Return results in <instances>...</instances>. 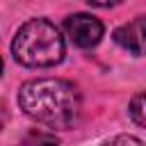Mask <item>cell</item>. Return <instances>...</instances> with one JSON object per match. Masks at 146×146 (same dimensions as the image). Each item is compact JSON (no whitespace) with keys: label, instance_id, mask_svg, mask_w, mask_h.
Here are the masks:
<instances>
[{"label":"cell","instance_id":"1","mask_svg":"<svg viewBox=\"0 0 146 146\" xmlns=\"http://www.w3.org/2000/svg\"><path fill=\"white\" fill-rule=\"evenodd\" d=\"M18 105L36 123L55 130H68L78 121L82 103L73 82L62 78H39L21 84Z\"/></svg>","mask_w":146,"mask_h":146},{"label":"cell","instance_id":"2","mask_svg":"<svg viewBox=\"0 0 146 146\" xmlns=\"http://www.w3.org/2000/svg\"><path fill=\"white\" fill-rule=\"evenodd\" d=\"M14 59L30 68H48L64 59L66 46L59 30L46 18H30L23 23L11 41Z\"/></svg>","mask_w":146,"mask_h":146},{"label":"cell","instance_id":"3","mask_svg":"<svg viewBox=\"0 0 146 146\" xmlns=\"http://www.w3.org/2000/svg\"><path fill=\"white\" fill-rule=\"evenodd\" d=\"M64 30L68 39L80 48H91L103 39V23L91 14H73L64 21Z\"/></svg>","mask_w":146,"mask_h":146},{"label":"cell","instance_id":"4","mask_svg":"<svg viewBox=\"0 0 146 146\" xmlns=\"http://www.w3.org/2000/svg\"><path fill=\"white\" fill-rule=\"evenodd\" d=\"M114 41L132 55H146V14L116 27Z\"/></svg>","mask_w":146,"mask_h":146},{"label":"cell","instance_id":"5","mask_svg":"<svg viewBox=\"0 0 146 146\" xmlns=\"http://www.w3.org/2000/svg\"><path fill=\"white\" fill-rule=\"evenodd\" d=\"M128 112H130V119H132L137 125L146 128V91L132 96V100H130V105H128Z\"/></svg>","mask_w":146,"mask_h":146},{"label":"cell","instance_id":"6","mask_svg":"<svg viewBox=\"0 0 146 146\" xmlns=\"http://www.w3.org/2000/svg\"><path fill=\"white\" fill-rule=\"evenodd\" d=\"M27 146H57V137L50 135V132H43V130H32L27 135Z\"/></svg>","mask_w":146,"mask_h":146},{"label":"cell","instance_id":"7","mask_svg":"<svg viewBox=\"0 0 146 146\" xmlns=\"http://www.w3.org/2000/svg\"><path fill=\"white\" fill-rule=\"evenodd\" d=\"M107 146H144L137 137H132V135H119V137H114Z\"/></svg>","mask_w":146,"mask_h":146},{"label":"cell","instance_id":"8","mask_svg":"<svg viewBox=\"0 0 146 146\" xmlns=\"http://www.w3.org/2000/svg\"><path fill=\"white\" fill-rule=\"evenodd\" d=\"M84 2H89L91 7H112V5H119L121 0H84Z\"/></svg>","mask_w":146,"mask_h":146},{"label":"cell","instance_id":"9","mask_svg":"<svg viewBox=\"0 0 146 146\" xmlns=\"http://www.w3.org/2000/svg\"><path fill=\"white\" fill-rule=\"evenodd\" d=\"M5 123H7V105L0 100V130L5 128Z\"/></svg>","mask_w":146,"mask_h":146},{"label":"cell","instance_id":"10","mask_svg":"<svg viewBox=\"0 0 146 146\" xmlns=\"http://www.w3.org/2000/svg\"><path fill=\"white\" fill-rule=\"evenodd\" d=\"M0 73H2V59H0Z\"/></svg>","mask_w":146,"mask_h":146},{"label":"cell","instance_id":"11","mask_svg":"<svg viewBox=\"0 0 146 146\" xmlns=\"http://www.w3.org/2000/svg\"><path fill=\"white\" fill-rule=\"evenodd\" d=\"M23 146H27V144H23Z\"/></svg>","mask_w":146,"mask_h":146}]
</instances>
